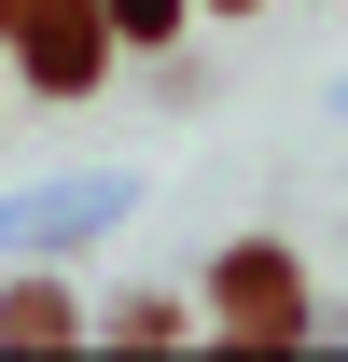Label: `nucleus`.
I'll return each instance as SVG.
<instances>
[{"mask_svg":"<svg viewBox=\"0 0 348 362\" xmlns=\"http://www.w3.org/2000/svg\"><path fill=\"white\" fill-rule=\"evenodd\" d=\"M112 14H126V42H153V28H168L181 0H112Z\"/></svg>","mask_w":348,"mask_h":362,"instance_id":"3","label":"nucleus"},{"mask_svg":"<svg viewBox=\"0 0 348 362\" xmlns=\"http://www.w3.org/2000/svg\"><path fill=\"white\" fill-rule=\"evenodd\" d=\"M0 28L28 42V70H42L56 98L98 84V42H112V14H98V0H0Z\"/></svg>","mask_w":348,"mask_h":362,"instance_id":"1","label":"nucleus"},{"mask_svg":"<svg viewBox=\"0 0 348 362\" xmlns=\"http://www.w3.org/2000/svg\"><path fill=\"white\" fill-rule=\"evenodd\" d=\"M223 334H251V349H293L306 334V293L279 251H223Z\"/></svg>","mask_w":348,"mask_h":362,"instance_id":"2","label":"nucleus"}]
</instances>
